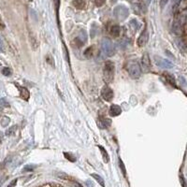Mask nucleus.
Instances as JSON below:
<instances>
[{
    "label": "nucleus",
    "mask_w": 187,
    "mask_h": 187,
    "mask_svg": "<svg viewBox=\"0 0 187 187\" xmlns=\"http://www.w3.org/2000/svg\"><path fill=\"white\" fill-rule=\"evenodd\" d=\"M126 69L129 74V76L134 79L137 80L140 77L141 75V69L139 62L137 60H131L127 63L126 65Z\"/></svg>",
    "instance_id": "obj_1"
},
{
    "label": "nucleus",
    "mask_w": 187,
    "mask_h": 187,
    "mask_svg": "<svg viewBox=\"0 0 187 187\" xmlns=\"http://www.w3.org/2000/svg\"><path fill=\"white\" fill-rule=\"evenodd\" d=\"M101 50L104 55L110 57L113 56L116 53L115 46L112 42V40L109 38H104L101 40Z\"/></svg>",
    "instance_id": "obj_2"
},
{
    "label": "nucleus",
    "mask_w": 187,
    "mask_h": 187,
    "mask_svg": "<svg viewBox=\"0 0 187 187\" xmlns=\"http://www.w3.org/2000/svg\"><path fill=\"white\" fill-rule=\"evenodd\" d=\"M115 65L112 61H107L103 69V79L106 83H111L114 79Z\"/></svg>",
    "instance_id": "obj_3"
},
{
    "label": "nucleus",
    "mask_w": 187,
    "mask_h": 187,
    "mask_svg": "<svg viewBox=\"0 0 187 187\" xmlns=\"http://www.w3.org/2000/svg\"><path fill=\"white\" fill-rule=\"evenodd\" d=\"M113 15L118 21H125L129 16V9L125 5H119L113 9Z\"/></svg>",
    "instance_id": "obj_4"
},
{
    "label": "nucleus",
    "mask_w": 187,
    "mask_h": 187,
    "mask_svg": "<svg viewBox=\"0 0 187 187\" xmlns=\"http://www.w3.org/2000/svg\"><path fill=\"white\" fill-rule=\"evenodd\" d=\"M155 62L157 66L161 67V69H172L174 65L170 61H168L167 59H164L160 56H155Z\"/></svg>",
    "instance_id": "obj_5"
},
{
    "label": "nucleus",
    "mask_w": 187,
    "mask_h": 187,
    "mask_svg": "<svg viewBox=\"0 0 187 187\" xmlns=\"http://www.w3.org/2000/svg\"><path fill=\"white\" fill-rule=\"evenodd\" d=\"M101 96L105 101L110 102L113 99V96H114L112 89L110 87H109L108 85L103 86V88H102V90H101Z\"/></svg>",
    "instance_id": "obj_6"
},
{
    "label": "nucleus",
    "mask_w": 187,
    "mask_h": 187,
    "mask_svg": "<svg viewBox=\"0 0 187 187\" xmlns=\"http://www.w3.org/2000/svg\"><path fill=\"white\" fill-rule=\"evenodd\" d=\"M141 66H142L143 72L149 73L151 71V61H150V57H149V54L148 53H145L142 55V58H141Z\"/></svg>",
    "instance_id": "obj_7"
},
{
    "label": "nucleus",
    "mask_w": 187,
    "mask_h": 187,
    "mask_svg": "<svg viewBox=\"0 0 187 187\" xmlns=\"http://www.w3.org/2000/svg\"><path fill=\"white\" fill-rule=\"evenodd\" d=\"M183 26L184 25H182L178 21V19H176L172 24V32L177 36H181V35H183V30H184Z\"/></svg>",
    "instance_id": "obj_8"
},
{
    "label": "nucleus",
    "mask_w": 187,
    "mask_h": 187,
    "mask_svg": "<svg viewBox=\"0 0 187 187\" xmlns=\"http://www.w3.org/2000/svg\"><path fill=\"white\" fill-rule=\"evenodd\" d=\"M148 39H149V33H148V31H147V29L145 28L142 32H141V34L140 35V37H139V39H138V45H139V47H144L145 45H146V43L148 42Z\"/></svg>",
    "instance_id": "obj_9"
},
{
    "label": "nucleus",
    "mask_w": 187,
    "mask_h": 187,
    "mask_svg": "<svg viewBox=\"0 0 187 187\" xmlns=\"http://www.w3.org/2000/svg\"><path fill=\"white\" fill-rule=\"evenodd\" d=\"M87 41V35H86V32L84 31V30H81L80 33H79V35L77 36V38L75 39V43L80 47L82 46L83 44H85Z\"/></svg>",
    "instance_id": "obj_10"
},
{
    "label": "nucleus",
    "mask_w": 187,
    "mask_h": 187,
    "mask_svg": "<svg viewBox=\"0 0 187 187\" xmlns=\"http://www.w3.org/2000/svg\"><path fill=\"white\" fill-rule=\"evenodd\" d=\"M122 113V109L120 106L118 105H111L110 108V115L111 117H116L119 116Z\"/></svg>",
    "instance_id": "obj_11"
},
{
    "label": "nucleus",
    "mask_w": 187,
    "mask_h": 187,
    "mask_svg": "<svg viewBox=\"0 0 187 187\" xmlns=\"http://www.w3.org/2000/svg\"><path fill=\"white\" fill-rule=\"evenodd\" d=\"M97 125L100 128H107L109 126H110L111 125V121L110 119H106V118H100L98 122H97Z\"/></svg>",
    "instance_id": "obj_12"
},
{
    "label": "nucleus",
    "mask_w": 187,
    "mask_h": 187,
    "mask_svg": "<svg viewBox=\"0 0 187 187\" xmlns=\"http://www.w3.org/2000/svg\"><path fill=\"white\" fill-rule=\"evenodd\" d=\"M72 5L78 9H82L86 6V0H73Z\"/></svg>",
    "instance_id": "obj_13"
},
{
    "label": "nucleus",
    "mask_w": 187,
    "mask_h": 187,
    "mask_svg": "<svg viewBox=\"0 0 187 187\" xmlns=\"http://www.w3.org/2000/svg\"><path fill=\"white\" fill-rule=\"evenodd\" d=\"M176 44L178 46V48L181 50L182 53H185L186 52V42L184 39H178L176 40Z\"/></svg>",
    "instance_id": "obj_14"
},
{
    "label": "nucleus",
    "mask_w": 187,
    "mask_h": 187,
    "mask_svg": "<svg viewBox=\"0 0 187 187\" xmlns=\"http://www.w3.org/2000/svg\"><path fill=\"white\" fill-rule=\"evenodd\" d=\"M110 32L113 37H119V35L121 34V28L119 25H112Z\"/></svg>",
    "instance_id": "obj_15"
},
{
    "label": "nucleus",
    "mask_w": 187,
    "mask_h": 187,
    "mask_svg": "<svg viewBox=\"0 0 187 187\" xmlns=\"http://www.w3.org/2000/svg\"><path fill=\"white\" fill-rule=\"evenodd\" d=\"M17 86H18V89L20 90L21 96H22L24 99L27 100V99L29 98V92H28V90H27L26 88H24V87H22V86L18 85V84H17Z\"/></svg>",
    "instance_id": "obj_16"
},
{
    "label": "nucleus",
    "mask_w": 187,
    "mask_h": 187,
    "mask_svg": "<svg viewBox=\"0 0 187 187\" xmlns=\"http://www.w3.org/2000/svg\"><path fill=\"white\" fill-rule=\"evenodd\" d=\"M98 148H99V150H100V151H101V154H102V157H103L104 162H105V163H109L110 157H109V155H108L107 151H106L103 147H102L101 145H98Z\"/></svg>",
    "instance_id": "obj_17"
},
{
    "label": "nucleus",
    "mask_w": 187,
    "mask_h": 187,
    "mask_svg": "<svg viewBox=\"0 0 187 187\" xmlns=\"http://www.w3.org/2000/svg\"><path fill=\"white\" fill-rule=\"evenodd\" d=\"M97 182H98V184H100L102 187H105V181H104V180H103V178H102L100 175H98V174H95V173H93L92 175H91Z\"/></svg>",
    "instance_id": "obj_18"
},
{
    "label": "nucleus",
    "mask_w": 187,
    "mask_h": 187,
    "mask_svg": "<svg viewBox=\"0 0 187 187\" xmlns=\"http://www.w3.org/2000/svg\"><path fill=\"white\" fill-rule=\"evenodd\" d=\"M130 26H131V28L134 30V31H137L138 29H139V27L140 26V23L137 21V20H135V19H133V20H131L130 21Z\"/></svg>",
    "instance_id": "obj_19"
},
{
    "label": "nucleus",
    "mask_w": 187,
    "mask_h": 187,
    "mask_svg": "<svg viewBox=\"0 0 187 187\" xmlns=\"http://www.w3.org/2000/svg\"><path fill=\"white\" fill-rule=\"evenodd\" d=\"M30 41H31L30 43H31L32 48L36 50V49H37L38 46H39V42H38L37 39H36V37H34L33 35H31V36H30Z\"/></svg>",
    "instance_id": "obj_20"
},
{
    "label": "nucleus",
    "mask_w": 187,
    "mask_h": 187,
    "mask_svg": "<svg viewBox=\"0 0 187 187\" xmlns=\"http://www.w3.org/2000/svg\"><path fill=\"white\" fill-rule=\"evenodd\" d=\"M9 122H10V119H9V117H7V116L2 117V119L0 120V124H1V125H2L3 127L7 126V125L9 124Z\"/></svg>",
    "instance_id": "obj_21"
},
{
    "label": "nucleus",
    "mask_w": 187,
    "mask_h": 187,
    "mask_svg": "<svg viewBox=\"0 0 187 187\" xmlns=\"http://www.w3.org/2000/svg\"><path fill=\"white\" fill-rule=\"evenodd\" d=\"M93 54H94V47H89L85 52H84V55L87 58H91L93 56Z\"/></svg>",
    "instance_id": "obj_22"
},
{
    "label": "nucleus",
    "mask_w": 187,
    "mask_h": 187,
    "mask_svg": "<svg viewBox=\"0 0 187 187\" xmlns=\"http://www.w3.org/2000/svg\"><path fill=\"white\" fill-rule=\"evenodd\" d=\"M1 72H2V74H3L4 76H7V77L10 76V75L12 74V71H11V69H9V67H8V66H6V67H3V69H2V70H1Z\"/></svg>",
    "instance_id": "obj_23"
},
{
    "label": "nucleus",
    "mask_w": 187,
    "mask_h": 187,
    "mask_svg": "<svg viewBox=\"0 0 187 187\" xmlns=\"http://www.w3.org/2000/svg\"><path fill=\"white\" fill-rule=\"evenodd\" d=\"M181 2V0H172V9L176 11Z\"/></svg>",
    "instance_id": "obj_24"
},
{
    "label": "nucleus",
    "mask_w": 187,
    "mask_h": 187,
    "mask_svg": "<svg viewBox=\"0 0 187 187\" xmlns=\"http://www.w3.org/2000/svg\"><path fill=\"white\" fill-rule=\"evenodd\" d=\"M16 130H17V125H13V126H11L10 128H9L6 131V135L7 136H11V135H13L16 132Z\"/></svg>",
    "instance_id": "obj_25"
},
{
    "label": "nucleus",
    "mask_w": 187,
    "mask_h": 187,
    "mask_svg": "<svg viewBox=\"0 0 187 187\" xmlns=\"http://www.w3.org/2000/svg\"><path fill=\"white\" fill-rule=\"evenodd\" d=\"M64 155H65V158L69 159V161H71V162H75V161H76V157H75L73 155L69 154V152H64Z\"/></svg>",
    "instance_id": "obj_26"
},
{
    "label": "nucleus",
    "mask_w": 187,
    "mask_h": 187,
    "mask_svg": "<svg viewBox=\"0 0 187 187\" xmlns=\"http://www.w3.org/2000/svg\"><path fill=\"white\" fill-rule=\"evenodd\" d=\"M119 166H120V168L122 169V171H123V174L125 176V174H126V170H125V165H124V162L122 161V159L121 158H119Z\"/></svg>",
    "instance_id": "obj_27"
},
{
    "label": "nucleus",
    "mask_w": 187,
    "mask_h": 187,
    "mask_svg": "<svg viewBox=\"0 0 187 187\" xmlns=\"http://www.w3.org/2000/svg\"><path fill=\"white\" fill-rule=\"evenodd\" d=\"M35 167H36L35 165H28V166H25L24 168V171H32Z\"/></svg>",
    "instance_id": "obj_28"
},
{
    "label": "nucleus",
    "mask_w": 187,
    "mask_h": 187,
    "mask_svg": "<svg viewBox=\"0 0 187 187\" xmlns=\"http://www.w3.org/2000/svg\"><path fill=\"white\" fill-rule=\"evenodd\" d=\"M166 77L168 79L167 80L169 81V82H170V84H171V85H174V86H176V84H175V80H174V78L172 77V76H170V75H168V74H166Z\"/></svg>",
    "instance_id": "obj_29"
},
{
    "label": "nucleus",
    "mask_w": 187,
    "mask_h": 187,
    "mask_svg": "<svg viewBox=\"0 0 187 187\" xmlns=\"http://www.w3.org/2000/svg\"><path fill=\"white\" fill-rule=\"evenodd\" d=\"M95 3L97 7H102L106 3V0H95Z\"/></svg>",
    "instance_id": "obj_30"
},
{
    "label": "nucleus",
    "mask_w": 187,
    "mask_h": 187,
    "mask_svg": "<svg viewBox=\"0 0 187 187\" xmlns=\"http://www.w3.org/2000/svg\"><path fill=\"white\" fill-rule=\"evenodd\" d=\"M0 105H2L4 107H9V103L6 101V99H4V98L0 99Z\"/></svg>",
    "instance_id": "obj_31"
},
{
    "label": "nucleus",
    "mask_w": 187,
    "mask_h": 187,
    "mask_svg": "<svg viewBox=\"0 0 187 187\" xmlns=\"http://www.w3.org/2000/svg\"><path fill=\"white\" fill-rule=\"evenodd\" d=\"M96 30H97V27H92V31H91V37L94 38L96 34Z\"/></svg>",
    "instance_id": "obj_32"
},
{
    "label": "nucleus",
    "mask_w": 187,
    "mask_h": 187,
    "mask_svg": "<svg viewBox=\"0 0 187 187\" xmlns=\"http://www.w3.org/2000/svg\"><path fill=\"white\" fill-rule=\"evenodd\" d=\"M168 2V0H160V7L161 8H164Z\"/></svg>",
    "instance_id": "obj_33"
},
{
    "label": "nucleus",
    "mask_w": 187,
    "mask_h": 187,
    "mask_svg": "<svg viewBox=\"0 0 187 187\" xmlns=\"http://www.w3.org/2000/svg\"><path fill=\"white\" fill-rule=\"evenodd\" d=\"M16 184H17V179H14V180L8 185V187H15Z\"/></svg>",
    "instance_id": "obj_34"
},
{
    "label": "nucleus",
    "mask_w": 187,
    "mask_h": 187,
    "mask_svg": "<svg viewBox=\"0 0 187 187\" xmlns=\"http://www.w3.org/2000/svg\"><path fill=\"white\" fill-rule=\"evenodd\" d=\"M3 50H4V43L2 39L0 38V52H3Z\"/></svg>",
    "instance_id": "obj_35"
},
{
    "label": "nucleus",
    "mask_w": 187,
    "mask_h": 187,
    "mask_svg": "<svg viewBox=\"0 0 187 187\" xmlns=\"http://www.w3.org/2000/svg\"><path fill=\"white\" fill-rule=\"evenodd\" d=\"M5 180H6V177H0V187H1V185L5 181Z\"/></svg>",
    "instance_id": "obj_36"
},
{
    "label": "nucleus",
    "mask_w": 187,
    "mask_h": 187,
    "mask_svg": "<svg viewBox=\"0 0 187 187\" xmlns=\"http://www.w3.org/2000/svg\"><path fill=\"white\" fill-rule=\"evenodd\" d=\"M128 1H130L133 4H138L140 2V0H128Z\"/></svg>",
    "instance_id": "obj_37"
},
{
    "label": "nucleus",
    "mask_w": 187,
    "mask_h": 187,
    "mask_svg": "<svg viewBox=\"0 0 187 187\" xmlns=\"http://www.w3.org/2000/svg\"><path fill=\"white\" fill-rule=\"evenodd\" d=\"M110 1H111V3H115L117 0H110Z\"/></svg>",
    "instance_id": "obj_38"
},
{
    "label": "nucleus",
    "mask_w": 187,
    "mask_h": 187,
    "mask_svg": "<svg viewBox=\"0 0 187 187\" xmlns=\"http://www.w3.org/2000/svg\"><path fill=\"white\" fill-rule=\"evenodd\" d=\"M147 1H148V3H150V2H151V0H147Z\"/></svg>",
    "instance_id": "obj_39"
},
{
    "label": "nucleus",
    "mask_w": 187,
    "mask_h": 187,
    "mask_svg": "<svg viewBox=\"0 0 187 187\" xmlns=\"http://www.w3.org/2000/svg\"><path fill=\"white\" fill-rule=\"evenodd\" d=\"M28 1H29V2H32V1H33V0H28Z\"/></svg>",
    "instance_id": "obj_40"
},
{
    "label": "nucleus",
    "mask_w": 187,
    "mask_h": 187,
    "mask_svg": "<svg viewBox=\"0 0 187 187\" xmlns=\"http://www.w3.org/2000/svg\"><path fill=\"white\" fill-rule=\"evenodd\" d=\"M0 111H1V109H0Z\"/></svg>",
    "instance_id": "obj_41"
}]
</instances>
